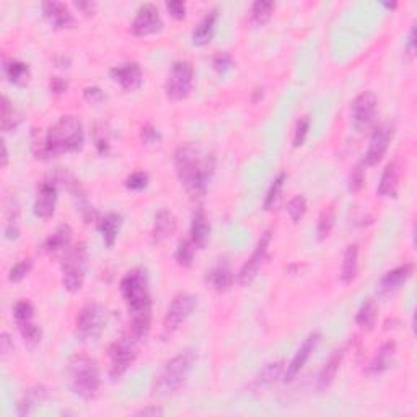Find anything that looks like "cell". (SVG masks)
<instances>
[{"label":"cell","mask_w":417,"mask_h":417,"mask_svg":"<svg viewBox=\"0 0 417 417\" xmlns=\"http://www.w3.org/2000/svg\"><path fill=\"white\" fill-rule=\"evenodd\" d=\"M217 18H219V10H217V8L207 12V15L202 18L201 23L196 26V30L193 31V44L194 46L204 47L212 41V38H214V33H215Z\"/></svg>","instance_id":"cell-28"},{"label":"cell","mask_w":417,"mask_h":417,"mask_svg":"<svg viewBox=\"0 0 417 417\" xmlns=\"http://www.w3.org/2000/svg\"><path fill=\"white\" fill-rule=\"evenodd\" d=\"M378 98L377 95L367 90L354 98L350 103V121L357 132H365L373 129L377 121Z\"/></svg>","instance_id":"cell-10"},{"label":"cell","mask_w":417,"mask_h":417,"mask_svg":"<svg viewBox=\"0 0 417 417\" xmlns=\"http://www.w3.org/2000/svg\"><path fill=\"white\" fill-rule=\"evenodd\" d=\"M72 238H74V231L70 229V225L63 224L59 225L52 234L47 236L42 243V251L49 256H56V254H63L67 251L70 246H72Z\"/></svg>","instance_id":"cell-20"},{"label":"cell","mask_w":417,"mask_h":417,"mask_svg":"<svg viewBox=\"0 0 417 417\" xmlns=\"http://www.w3.org/2000/svg\"><path fill=\"white\" fill-rule=\"evenodd\" d=\"M22 122L20 111L13 106V103L3 95L0 99V127L2 132H12L15 131Z\"/></svg>","instance_id":"cell-33"},{"label":"cell","mask_w":417,"mask_h":417,"mask_svg":"<svg viewBox=\"0 0 417 417\" xmlns=\"http://www.w3.org/2000/svg\"><path fill=\"white\" fill-rule=\"evenodd\" d=\"M0 344H2V357H7L8 354L13 352V341L10 338V334L3 331L2 333V339H0Z\"/></svg>","instance_id":"cell-54"},{"label":"cell","mask_w":417,"mask_h":417,"mask_svg":"<svg viewBox=\"0 0 417 417\" xmlns=\"http://www.w3.org/2000/svg\"><path fill=\"white\" fill-rule=\"evenodd\" d=\"M306 211H308V202L305 196H302V194H297V196H293L291 201L287 202V214L291 217L293 224H298V222L305 217Z\"/></svg>","instance_id":"cell-39"},{"label":"cell","mask_w":417,"mask_h":417,"mask_svg":"<svg viewBox=\"0 0 417 417\" xmlns=\"http://www.w3.org/2000/svg\"><path fill=\"white\" fill-rule=\"evenodd\" d=\"M137 414L139 416H162L163 409L158 406H149V407H144V409H140Z\"/></svg>","instance_id":"cell-55"},{"label":"cell","mask_w":417,"mask_h":417,"mask_svg":"<svg viewBox=\"0 0 417 417\" xmlns=\"http://www.w3.org/2000/svg\"><path fill=\"white\" fill-rule=\"evenodd\" d=\"M149 174L145 172H134L131 173L129 177L126 179V188L129 189V191H144V189L149 186Z\"/></svg>","instance_id":"cell-45"},{"label":"cell","mask_w":417,"mask_h":417,"mask_svg":"<svg viewBox=\"0 0 417 417\" xmlns=\"http://www.w3.org/2000/svg\"><path fill=\"white\" fill-rule=\"evenodd\" d=\"M286 181H287V174L286 173H279L277 178L274 179L271 186H269L268 193H266V197H264V202H263L264 211L269 212L277 206V201H279V197H281V193H282L284 184H286Z\"/></svg>","instance_id":"cell-37"},{"label":"cell","mask_w":417,"mask_h":417,"mask_svg":"<svg viewBox=\"0 0 417 417\" xmlns=\"http://www.w3.org/2000/svg\"><path fill=\"white\" fill-rule=\"evenodd\" d=\"M13 318H15V323H26V321H33L35 318V306L30 300H20L15 303L13 306Z\"/></svg>","instance_id":"cell-42"},{"label":"cell","mask_w":417,"mask_h":417,"mask_svg":"<svg viewBox=\"0 0 417 417\" xmlns=\"http://www.w3.org/2000/svg\"><path fill=\"white\" fill-rule=\"evenodd\" d=\"M162 26L163 22L158 7L154 6V3H145L137 10L134 20H132L131 31L137 38H145L158 33L162 30Z\"/></svg>","instance_id":"cell-14"},{"label":"cell","mask_w":417,"mask_h":417,"mask_svg":"<svg viewBox=\"0 0 417 417\" xmlns=\"http://www.w3.org/2000/svg\"><path fill=\"white\" fill-rule=\"evenodd\" d=\"M310 124H311V120L308 115L302 116L300 120L297 121L295 131H293V140H292L293 147H302L303 144H305V140L308 137V131H310Z\"/></svg>","instance_id":"cell-44"},{"label":"cell","mask_w":417,"mask_h":417,"mask_svg":"<svg viewBox=\"0 0 417 417\" xmlns=\"http://www.w3.org/2000/svg\"><path fill=\"white\" fill-rule=\"evenodd\" d=\"M320 341H321V333H318V331H315V333L306 336V339L303 341L302 345L298 348V350L295 352V355L292 357L291 363H288L286 367L284 380H286L287 383L295 380L298 373H300L303 368H305V365H306L308 360H310L313 352H315L316 348H318Z\"/></svg>","instance_id":"cell-15"},{"label":"cell","mask_w":417,"mask_h":417,"mask_svg":"<svg viewBox=\"0 0 417 417\" xmlns=\"http://www.w3.org/2000/svg\"><path fill=\"white\" fill-rule=\"evenodd\" d=\"M404 49H406V54L409 56L411 59L414 58V56H416V26H411L409 36H407Z\"/></svg>","instance_id":"cell-52"},{"label":"cell","mask_w":417,"mask_h":417,"mask_svg":"<svg viewBox=\"0 0 417 417\" xmlns=\"http://www.w3.org/2000/svg\"><path fill=\"white\" fill-rule=\"evenodd\" d=\"M207 282L211 284L217 292L220 293L229 292L230 288L234 287V282H235L234 271H231L229 261L220 259L219 263H217L215 266L207 272Z\"/></svg>","instance_id":"cell-23"},{"label":"cell","mask_w":417,"mask_h":417,"mask_svg":"<svg viewBox=\"0 0 417 417\" xmlns=\"http://www.w3.org/2000/svg\"><path fill=\"white\" fill-rule=\"evenodd\" d=\"M284 373H286V365H284L282 360H277V362H269L261 368L258 377L254 378V386L261 388V386H269L272 383H276L279 378H281Z\"/></svg>","instance_id":"cell-34"},{"label":"cell","mask_w":417,"mask_h":417,"mask_svg":"<svg viewBox=\"0 0 417 417\" xmlns=\"http://www.w3.org/2000/svg\"><path fill=\"white\" fill-rule=\"evenodd\" d=\"M69 386L75 395L85 401H92L98 396L101 388V373L98 362L88 354H74L67 363Z\"/></svg>","instance_id":"cell-4"},{"label":"cell","mask_w":417,"mask_h":417,"mask_svg":"<svg viewBox=\"0 0 417 417\" xmlns=\"http://www.w3.org/2000/svg\"><path fill=\"white\" fill-rule=\"evenodd\" d=\"M197 306V297L189 292H181L173 298L170 303L167 313L163 318V329L167 334H173Z\"/></svg>","instance_id":"cell-11"},{"label":"cell","mask_w":417,"mask_h":417,"mask_svg":"<svg viewBox=\"0 0 417 417\" xmlns=\"http://www.w3.org/2000/svg\"><path fill=\"white\" fill-rule=\"evenodd\" d=\"M412 272H414V266H412L411 263H406L400 268L388 271L385 276L380 279V282L377 284V295L380 298L393 297L407 281H409Z\"/></svg>","instance_id":"cell-17"},{"label":"cell","mask_w":417,"mask_h":417,"mask_svg":"<svg viewBox=\"0 0 417 417\" xmlns=\"http://www.w3.org/2000/svg\"><path fill=\"white\" fill-rule=\"evenodd\" d=\"M47 391L44 386H35L30 388L20 401L17 404V414L18 416H28L36 409L38 406H41L46 401Z\"/></svg>","instance_id":"cell-32"},{"label":"cell","mask_w":417,"mask_h":417,"mask_svg":"<svg viewBox=\"0 0 417 417\" xmlns=\"http://www.w3.org/2000/svg\"><path fill=\"white\" fill-rule=\"evenodd\" d=\"M31 269H33V261L30 258L18 261L17 264H13L12 266L10 272H8V281L13 284L22 282L23 279H26L28 274L31 272Z\"/></svg>","instance_id":"cell-43"},{"label":"cell","mask_w":417,"mask_h":417,"mask_svg":"<svg viewBox=\"0 0 417 417\" xmlns=\"http://www.w3.org/2000/svg\"><path fill=\"white\" fill-rule=\"evenodd\" d=\"M378 320V305L373 298H367L359 306L357 315H355V325L362 331H372L377 326Z\"/></svg>","instance_id":"cell-31"},{"label":"cell","mask_w":417,"mask_h":417,"mask_svg":"<svg viewBox=\"0 0 417 417\" xmlns=\"http://www.w3.org/2000/svg\"><path fill=\"white\" fill-rule=\"evenodd\" d=\"M18 331H20L22 339L25 341L26 345H30V348H35L41 343L42 338V331L38 325L33 323V321H26V323H20L17 325Z\"/></svg>","instance_id":"cell-40"},{"label":"cell","mask_w":417,"mask_h":417,"mask_svg":"<svg viewBox=\"0 0 417 417\" xmlns=\"http://www.w3.org/2000/svg\"><path fill=\"white\" fill-rule=\"evenodd\" d=\"M365 183V174H363V170L362 167H357L352 172V174H350V184H349V189L350 191H359V189H362Z\"/></svg>","instance_id":"cell-50"},{"label":"cell","mask_w":417,"mask_h":417,"mask_svg":"<svg viewBox=\"0 0 417 417\" xmlns=\"http://www.w3.org/2000/svg\"><path fill=\"white\" fill-rule=\"evenodd\" d=\"M382 6H383V7H386V8H390V10H395V8L398 7V3H396V2H393V3H386V2H383Z\"/></svg>","instance_id":"cell-58"},{"label":"cell","mask_w":417,"mask_h":417,"mask_svg":"<svg viewBox=\"0 0 417 417\" xmlns=\"http://www.w3.org/2000/svg\"><path fill=\"white\" fill-rule=\"evenodd\" d=\"M194 82V67L189 60H177L170 69L167 82H165V93L172 101L186 99L191 93Z\"/></svg>","instance_id":"cell-9"},{"label":"cell","mask_w":417,"mask_h":417,"mask_svg":"<svg viewBox=\"0 0 417 417\" xmlns=\"http://www.w3.org/2000/svg\"><path fill=\"white\" fill-rule=\"evenodd\" d=\"M108 357H110V377L117 380L139 357V339L131 331L120 336L108 349Z\"/></svg>","instance_id":"cell-6"},{"label":"cell","mask_w":417,"mask_h":417,"mask_svg":"<svg viewBox=\"0 0 417 417\" xmlns=\"http://www.w3.org/2000/svg\"><path fill=\"white\" fill-rule=\"evenodd\" d=\"M88 253L85 243H77L64 253L63 258V286L67 292L77 293L82 291L87 272Z\"/></svg>","instance_id":"cell-7"},{"label":"cell","mask_w":417,"mask_h":417,"mask_svg":"<svg viewBox=\"0 0 417 417\" xmlns=\"http://www.w3.org/2000/svg\"><path fill=\"white\" fill-rule=\"evenodd\" d=\"M359 274V246L357 245H349L344 251L343 256V266H341V282L344 286L352 284L357 279Z\"/></svg>","instance_id":"cell-29"},{"label":"cell","mask_w":417,"mask_h":417,"mask_svg":"<svg viewBox=\"0 0 417 417\" xmlns=\"http://www.w3.org/2000/svg\"><path fill=\"white\" fill-rule=\"evenodd\" d=\"M8 165V150H7V144L2 140V168H6Z\"/></svg>","instance_id":"cell-57"},{"label":"cell","mask_w":417,"mask_h":417,"mask_svg":"<svg viewBox=\"0 0 417 417\" xmlns=\"http://www.w3.org/2000/svg\"><path fill=\"white\" fill-rule=\"evenodd\" d=\"M178 230V217L173 214L170 208H162L156 212L154 230H152V236H154L155 243H162L177 234Z\"/></svg>","instance_id":"cell-21"},{"label":"cell","mask_w":417,"mask_h":417,"mask_svg":"<svg viewBox=\"0 0 417 417\" xmlns=\"http://www.w3.org/2000/svg\"><path fill=\"white\" fill-rule=\"evenodd\" d=\"M131 320V333L142 341L152 326V295L149 276L142 268H134L124 274L120 284Z\"/></svg>","instance_id":"cell-1"},{"label":"cell","mask_w":417,"mask_h":417,"mask_svg":"<svg viewBox=\"0 0 417 417\" xmlns=\"http://www.w3.org/2000/svg\"><path fill=\"white\" fill-rule=\"evenodd\" d=\"M274 12V3L272 2H264V0H258L251 6V23L256 26H263L271 20Z\"/></svg>","instance_id":"cell-36"},{"label":"cell","mask_w":417,"mask_h":417,"mask_svg":"<svg viewBox=\"0 0 417 417\" xmlns=\"http://www.w3.org/2000/svg\"><path fill=\"white\" fill-rule=\"evenodd\" d=\"M106 306L98 302H90L79 311L75 320V334L80 341H97L106 328Z\"/></svg>","instance_id":"cell-8"},{"label":"cell","mask_w":417,"mask_h":417,"mask_svg":"<svg viewBox=\"0 0 417 417\" xmlns=\"http://www.w3.org/2000/svg\"><path fill=\"white\" fill-rule=\"evenodd\" d=\"M83 98H85V101L90 103V104H99V103H103L104 99H106V95H104V92L101 88L92 85V87H85L83 88Z\"/></svg>","instance_id":"cell-48"},{"label":"cell","mask_w":417,"mask_h":417,"mask_svg":"<svg viewBox=\"0 0 417 417\" xmlns=\"http://www.w3.org/2000/svg\"><path fill=\"white\" fill-rule=\"evenodd\" d=\"M396 355V343L395 341H386L385 344H382V348L377 350L375 357L372 359L370 365H368V375L377 377L385 373L388 368L391 367L393 360Z\"/></svg>","instance_id":"cell-26"},{"label":"cell","mask_w":417,"mask_h":417,"mask_svg":"<svg viewBox=\"0 0 417 417\" xmlns=\"http://www.w3.org/2000/svg\"><path fill=\"white\" fill-rule=\"evenodd\" d=\"M194 360L193 350H183L178 355H174L173 359H170L167 363L163 365L162 370L158 372V375L154 380V395L155 396H168L177 393L179 388L184 385L186 378L191 372Z\"/></svg>","instance_id":"cell-5"},{"label":"cell","mask_w":417,"mask_h":417,"mask_svg":"<svg viewBox=\"0 0 417 417\" xmlns=\"http://www.w3.org/2000/svg\"><path fill=\"white\" fill-rule=\"evenodd\" d=\"M174 170L189 196L199 199L207 193L214 173V158L204 154L199 145L184 144L174 152Z\"/></svg>","instance_id":"cell-2"},{"label":"cell","mask_w":417,"mask_h":417,"mask_svg":"<svg viewBox=\"0 0 417 417\" xmlns=\"http://www.w3.org/2000/svg\"><path fill=\"white\" fill-rule=\"evenodd\" d=\"M212 64H214V69L219 74H227L229 70L234 67V59H231V56L229 52H217L214 56V59H212Z\"/></svg>","instance_id":"cell-46"},{"label":"cell","mask_w":417,"mask_h":417,"mask_svg":"<svg viewBox=\"0 0 417 417\" xmlns=\"http://www.w3.org/2000/svg\"><path fill=\"white\" fill-rule=\"evenodd\" d=\"M194 254H196V246L189 238H184L178 243L177 251H174V259L181 268H189L194 261Z\"/></svg>","instance_id":"cell-38"},{"label":"cell","mask_w":417,"mask_h":417,"mask_svg":"<svg viewBox=\"0 0 417 417\" xmlns=\"http://www.w3.org/2000/svg\"><path fill=\"white\" fill-rule=\"evenodd\" d=\"M111 79L120 85L126 92H136L144 83V75H142V69L137 63H126L121 65H116L110 70Z\"/></svg>","instance_id":"cell-18"},{"label":"cell","mask_w":417,"mask_h":417,"mask_svg":"<svg viewBox=\"0 0 417 417\" xmlns=\"http://www.w3.org/2000/svg\"><path fill=\"white\" fill-rule=\"evenodd\" d=\"M69 88V83L67 80L63 79V77H52L51 82H49V90L51 93L54 95H64L65 92H67Z\"/></svg>","instance_id":"cell-51"},{"label":"cell","mask_w":417,"mask_h":417,"mask_svg":"<svg viewBox=\"0 0 417 417\" xmlns=\"http://www.w3.org/2000/svg\"><path fill=\"white\" fill-rule=\"evenodd\" d=\"M336 224V207L334 204L326 206L318 217V224H316V236L320 241H325L331 235Z\"/></svg>","instance_id":"cell-35"},{"label":"cell","mask_w":417,"mask_h":417,"mask_svg":"<svg viewBox=\"0 0 417 417\" xmlns=\"http://www.w3.org/2000/svg\"><path fill=\"white\" fill-rule=\"evenodd\" d=\"M85 145L82 121L74 115H65L46 131V134L35 140L33 150L36 158L49 160L64 154H77Z\"/></svg>","instance_id":"cell-3"},{"label":"cell","mask_w":417,"mask_h":417,"mask_svg":"<svg viewBox=\"0 0 417 417\" xmlns=\"http://www.w3.org/2000/svg\"><path fill=\"white\" fill-rule=\"evenodd\" d=\"M189 240L193 241L196 250H204L211 238V222L204 211V207H197L193 214L191 220V231H189Z\"/></svg>","instance_id":"cell-22"},{"label":"cell","mask_w":417,"mask_h":417,"mask_svg":"<svg viewBox=\"0 0 417 417\" xmlns=\"http://www.w3.org/2000/svg\"><path fill=\"white\" fill-rule=\"evenodd\" d=\"M263 97H264V88L263 87L254 88L253 90V98H251V101L256 104L258 101H261V99H263Z\"/></svg>","instance_id":"cell-56"},{"label":"cell","mask_w":417,"mask_h":417,"mask_svg":"<svg viewBox=\"0 0 417 417\" xmlns=\"http://www.w3.org/2000/svg\"><path fill=\"white\" fill-rule=\"evenodd\" d=\"M121 224H122V217L120 214H116V212H108V214L98 217L97 229L99 234H101L106 248H113V246H115Z\"/></svg>","instance_id":"cell-25"},{"label":"cell","mask_w":417,"mask_h":417,"mask_svg":"<svg viewBox=\"0 0 417 417\" xmlns=\"http://www.w3.org/2000/svg\"><path fill=\"white\" fill-rule=\"evenodd\" d=\"M272 234H274V229H268L263 235H261L253 254H251L250 259H246V263L241 266L238 272V284L241 287L251 286V284L256 281V277H258L261 268H263L264 259H266L268 256L269 245H271V240H272Z\"/></svg>","instance_id":"cell-12"},{"label":"cell","mask_w":417,"mask_h":417,"mask_svg":"<svg viewBox=\"0 0 417 417\" xmlns=\"http://www.w3.org/2000/svg\"><path fill=\"white\" fill-rule=\"evenodd\" d=\"M398 188H400V167H398L396 160H393L383 170L377 193L380 197H395Z\"/></svg>","instance_id":"cell-27"},{"label":"cell","mask_w":417,"mask_h":417,"mask_svg":"<svg viewBox=\"0 0 417 417\" xmlns=\"http://www.w3.org/2000/svg\"><path fill=\"white\" fill-rule=\"evenodd\" d=\"M140 140L147 147H154L160 142V132L152 124H144L140 129Z\"/></svg>","instance_id":"cell-47"},{"label":"cell","mask_w":417,"mask_h":417,"mask_svg":"<svg viewBox=\"0 0 417 417\" xmlns=\"http://www.w3.org/2000/svg\"><path fill=\"white\" fill-rule=\"evenodd\" d=\"M3 75L8 79V82L17 85V87H25L31 79L30 65L22 63L17 59H6L3 60Z\"/></svg>","instance_id":"cell-30"},{"label":"cell","mask_w":417,"mask_h":417,"mask_svg":"<svg viewBox=\"0 0 417 417\" xmlns=\"http://www.w3.org/2000/svg\"><path fill=\"white\" fill-rule=\"evenodd\" d=\"M56 204H58V183L54 179H46L38 188L33 212L38 219L47 220L54 215Z\"/></svg>","instance_id":"cell-16"},{"label":"cell","mask_w":417,"mask_h":417,"mask_svg":"<svg viewBox=\"0 0 417 417\" xmlns=\"http://www.w3.org/2000/svg\"><path fill=\"white\" fill-rule=\"evenodd\" d=\"M344 349H336L333 350V354L329 355V359L326 360V363L321 368L320 375H318V383H316V390L318 391H326L328 388L333 385L336 375H338L341 365H343L344 360Z\"/></svg>","instance_id":"cell-24"},{"label":"cell","mask_w":417,"mask_h":417,"mask_svg":"<svg viewBox=\"0 0 417 417\" xmlns=\"http://www.w3.org/2000/svg\"><path fill=\"white\" fill-rule=\"evenodd\" d=\"M393 139V126L390 124H380L373 127V132L368 140L367 152L363 155V165L365 167H375L383 160V156L386 155L388 147L391 144Z\"/></svg>","instance_id":"cell-13"},{"label":"cell","mask_w":417,"mask_h":417,"mask_svg":"<svg viewBox=\"0 0 417 417\" xmlns=\"http://www.w3.org/2000/svg\"><path fill=\"white\" fill-rule=\"evenodd\" d=\"M75 7H77L85 17H93L95 12H97V3L95 2H75Z\"/></svg>","instance_id":"cell-53"},{"label":"cell","mask_w":417,"mask_h":417,"mask_svg":"<svg viewBox=\"0 0 417 417\" xmlns=\"http://www.w3.org/2000/svg\"><path fill=\"white\" fill-rule=\"evenodd\" d=\"M167 10L170 13V17L174 18V20L178 22H183L184 18H186V3L184 2H179V0H173V2H168L167 3Z\"/></svg>","instance_id":"cell-49"},{"label":"cell","mask_w":417,"mask_h":417,"mask_svg":"<svg viewBox=\"0 0 417 417\" xmlns=\"http://www.w3.org/2000/svg\"><path fill=\"white\" fill-rule=\"evenodd\" d=\"M18 219H20V211H18V204L15 201L12 207H8L7 211V224L3 229V235L7 240H17L20 235V225H18Z\"/></svg>","instance_id":"cell-41"},{"label":"cell","mask_w":417,"mask_h":417,"mask_svg":"<svg viewBox=\"0 0 417 417\" xmlns=\"http://www.w3.org/2000/svg\"><path fill=\"white\" fill-rule=\"evenodd\" d=\"M42 15L54 30H69L75 25V17L70 8L63 2H44L41 6Z\"/></svg>","instance_id":"cell-19"}]
</instances>
